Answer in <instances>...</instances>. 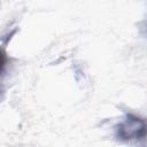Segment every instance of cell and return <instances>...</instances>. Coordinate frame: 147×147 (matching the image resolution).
I'll return each instance as SVG.
<instances>
[{
    "label": "cell",
    "instance_id": "1",
    "mask_svg": "<svg viewBox=\"0 0 147 147\" xmlns=\"http://www.w3.org/2000/svg\"><path fill=\"white\" fill-rule=\"evenodd\" d=\"M145 137H146L145 119L132 113H127L124 116V118L115 126V138L118 141L125 144H132V142L144 144Z\"/></svg>",
    "mask_w": 147,
    "mask_h": 147
}]
</instances>
